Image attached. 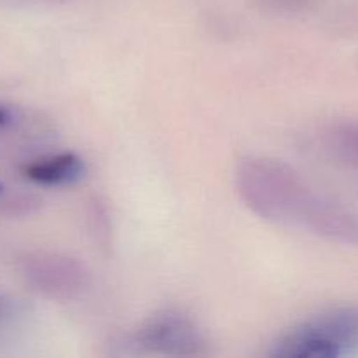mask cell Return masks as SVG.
<instances>
[{
  "mask_svg": "<svg viewBox=\"0 0 358 358\" xmlns=\"http://www.w3.org/2000/svg\"><path fill=\"white\" fill-rule=\"evenodd\" d=\"M234 185L255 215L276 224L306 227L318 201L294 168L273 157H243L234 170Z\"/></svg>",
  "mask_w": 358,
  "mask_h": 358,
  "instance_id": "obj_1",
  "label": "cell"
},
{
  "mask_svg": "<svg viewBox=\"0 0 358 358\" xmlns=\"http://www.w3.org/2000/svg\"><path fill=\"white\" fill-rule=\"evenodd\" d=\"M358 346V311L336 310L280 336L269 352L280 358H336Z\"/></svg>",
  "mask_w": 358,
  "mask_h": 358,
  "instance_id": "obj_2",
  "label": "cell"
},
{
  "mask_svg": "<svg viewBox=\"0 0 358 358\" xmlns=\"http://www.w3.org/2000/svg\"><path fill=\"white\" fill-rule=\"evenodd\" d=\"M28 285L55 299H72L90 282L86 268L77 259L58 252H34L21 261Z\"/></svg>",
  "mask_w": 358,
  "mask_h": 358,
  "instance_id": "obj_3",
  "label": "cell"
},
{
  "mask_svg": "<svg viewBox=\"0 0 358 358\" xmlns=\"http://www.w3.org/2000/svg\"><path fill=\"white\" fill-rule=\"evenodd\" d=\"M147 352L170 357H194L205 352V339L198 325L178 310H161L150 315L136 334Z\"/></svg>",
  "mask_w": 358,
  "mask_h": 358,
  "instance_id": "obj_4",
  "label": "cell"
},
{
  "mask_svg": "<svg viewBox=\"0 0 358 358\" xmlns=\"http://www.w3.org/2000/svg\"><path fill=\"white\" fill-rule=\"evenodd\" d=\"M306 227L329 240L358 243V213L329 199L318 198Z\"/></svg>",
  "mask_w": 358,
  "mask_h": 358,
  "instance_id": "obj_5",
  "label": "cell"
},
{
  "mask_svg": "<svg viewBox=\"0 0 358 358\" xmlns=\"http://www.w3.org/2000/svg\"><path fill=\"white\" fill-rule=\"evenodd\" d=\"M86 173L84 161L73 152H59L41 157L23 168V175L38 185H70Z\"/></svg>",
  "mask_w": 358,
  "mask_h": 358,
  "instance_id": "obj_6",
  "label": "cell"
},
{
  "mask_svg": "<svg viewBox=\"0 0 358 358\" xmlns=\"http://www.w3.org/2000/svg\"><path fill=\"white\" fill-rule=\"evenodd\" d=\"M331 149L352 166L358 168V122H343L329 133Z\"/></svg>",
  "mask_w": 358,
  "mask_h": 358,
  "instance_id": "obj_7",
  "label": "cell"
},
{
  "mask_svg": "<svg viewBox=\"0 0 358 358\" xmlns=\"http://www.w3.org/2000/svg\"><path fill=\"white\" fill-rule=\"evenodd\" d=\"M87 222H90V231L93 234L94 241L103 248L107 247L108 241H110V220H108L107 208L98 199H93L90 203Z\"/></svg>",
  "mask_w": 358,
  "mask_h": 358,
  "instance_id": "obj_8",
  "label": "cell"
},
{
  "mask_svg": "<svg viewBox=\"0 0 358 358\" xmlns=\"http://www.w3.org/2000/svg\"><path fill=\"white\" fill-rule=\"evenodd\" d=\"M262 3L266 6H271V7H278L282 10H292V9H299V7L308 6L311 0H261Z\"/></svg>",
  "mask_w": 358,
  "mask_h": 358,
  "instance_id": "obj_9",
  "label": "cell"
},
{
  "mask_svg": "<svg viewBox=\"0 0 358 358\" xmlns=\"http://www.w3.org/2000/svg\"><path fill=\"white\" fill-rule=\"evenodd\" d=\"M13 315H14L13 301L7 299L6 296H0V324L6 320H9Z\"/></svg>",
  "mask_w": 358,
  "mask_h": 358,
  "instance_id": "obj_10",
  "label": "cell"
},
{
  "mask_svg": "<svg viewBox=\"0 0 358 358\" xmlns=\"http://www.w3.org/2000/svg\"><path fill=\"white\" fill-rule=\"evenodd\" d=\"M13 122V112H10L9 107L0 103V128H6Z\"/></svg>",
  "mask_w": 358,
  "mask_h": 358,
  "instance_id": "obj_11",
  "label": "cell"
},
{
  "mask_svg": "<svg viewBox=\"0 0 358 358\" xmlns=\"http://www.w3.org/2000/svg\"><path fill=\"white\" fill-rule=\"evenodd\" d=\"M3 191V189H2V184H0V192H2Z\"/></svg>",
  "mask_w": 358,
  "mask_h": 358,
  "instance_id": "obj_12",
  "label": "cell"
}]
</instances>
